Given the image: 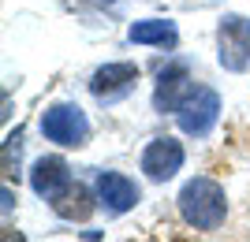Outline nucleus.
I'll use <instances>...</instances> for the list:
<instances>
[{
  "mask_svg": "<svg viewBox=\"0 0 250 242\" xmlns=\"http://www.w3.org/2000/svg\"><path fill=\"white\" fill-rule=\"evenodd\" d=\"M183 160H187V153H183V142H176V138H153V142L142 149V171H146L149 183L176 179V171L183 168Z\"/></svg>",
  "mask_w": 250,
  "mask_h": 242,
  "instance_id": "6",
  "label": "nucleus"
},
{
  "mask_svg": "<svg viewBox=\"0 0 250 242\" xmlns=\"http://www.w3.org/2000/svg\"><path fill=\"white\" fill-rule=\"evenodd\" d=\"M135 82H138V63L116 60V63H104V67L94 71V78H90V93H94L101 105H112V101H120V97L131 93Z\"/></svg>",
  "mask_w": 250,
  "mask_h": 242,
  "instance_id": "5",
  "label": "nucleus"
},
{
  "mask_svg": "<svg viewBox=\"0 0 250 242\" xmlns=\"http://www.w3.org/2000/svg\"><path fill=\"white\" fill-rule=\"evenodd\" d=\"M67 183H71V171H67V160H63V157H42V160H34L30 186H34L38 198L52 201L63 186H67Z\"/></svg>",
  "mask_w": 250,
  "mask_h": 242,
  "instance_id": "9",
  "label": "nucleus"
},
{
  "mask_svg": "<svg viewBox=\"0 0 250 242\" xmlns=\"http://www.w3.org/2000/svg\"><path fill=\"white\" fill-rule=\"evenodd\" d=\"M127 41L131 45H153V49H168L172 53L179 45V30H176V22H168V19H142V22H131Z\"/></svg>",
  "mask_w": 250,
  "mask_h": 242,
  "instance_id": "11",
  "label": "nucleus"
},
{
  "mask_svg": "<svg viewBox=\"0 0 250 242\" xmlns=\"http://www.w3.org/2000/svg\"><path fill=\"white\" fill-rule=\"evenodd\" d=\"M94 4H116V0H94Z\"/></svg>",
  "mask_w": 250,
  "mask_h": 242,
  "instance_id": "13",
  "label": "nucleus"
},
{
  "mask_svg": "<svg viewBox=\"0 0 250 242\" xmlns=\"http://www.w3.org/2000/svg\"><path fill=\"white\" fill-rule=\"evenodd\" d=\"M217 60L224 71L239 74L250 67V19L224 15L217 26Z\"/></svg>",
  "mask_w": 250,
  "mask_h": 242,
  "instance_id": "3",
  "label": "nucleus"
},
{
  "mask_svg": "<svg viewBox=\"0 0 250 242\" xmlns=\"http://www.w3.org/2000/svg\"><path fill=\"white\" fill-rule=\"evenodd\" d=\"M97 198L108 216H124L142 201V186L127 179L124 171H97Z\"/></svg>",
  "mask_w": 250,
  "mask_h": 242,
  "instance_id": "7",
  "label": "nucleus"
},
{
  "mask_svg": "<svg viewBox=\"0 0 250 242\" xmlns=\"http://www.w3.org/2000/svg\"><path fill=\"white\" fill-rule=\"evenodd\" d=\"M179 216L187 227L194 231H217L224 216H228V198H224V186L217 179H209V175H194V179L183 183L179 190Z\"/></svg>",
  "mask_w": 250,
  "mask_h": 242,
  "instance_id": "1",
  "label": "nucleus"
},
{
  "mask_svg": "<svg viewBox=\"0 0 250 242\" xmlns=\"http://www.w3.org/2000/svg\"><path fill=\"white\" fill-rule=\"evenodd\" d=\"M19 149H22V138H19V130H15V134H8V142H4V175H19Z\"/></svg>",
  "mask_w": 250,
  "mask_h": 242,
  "instance_id": "12",
  "label": "nucleus"
},
{
  "mask_svg": "<svg viewBox=\"0 0 250 242\" xmlns=\"http://www.w3.org/2000/svg\"><path fill=\"white\" fill-rule=\"evenodd\" d=\"M220 116V97L217 90H209V86H194L187 93V101L179 105L176 119H179V130L190 138H206L209 130H213V123H217Z\"/></svg>",
  "mask_w": 250,
  "mask_h": 242,
  "instance_id": "4",
  "label": "nucleus"
},
{
  "mask_svg": "<svg viewBox=\"0 0 250 242\" xmlns=\"http://www.w3.org/2000/svg\"><path fill=\"white\" fill-rule=\"evenodd\" d=\"M49 205H52V212H56L60 220H90L94 209H97L90 186H86V183H75V179L67 183V186H63Z\"/></svg>",
  "mask_w": 250,
  "mask_h": 242,
  "instance_id": "10",
  "label": "nucleus"
},
{
  "mask_svg": "<svg viewBox=\"0 0 250 242\" xmlns=\"http://www.w3.org/2000/svg\"><path fill=\"white\" fill-rule=\"evenodd\" d=\"M194 90L187 74V63H168L165 71L157 74V90H153V108L165 116V112H179V105L187 101V93Z\"/></svg>",
  "mask_w": 250,
  "mask_h": 242,
  "instance_id": "8",
  "label": "nucleus"
},
{
  "mask_svg": "<svg viewBox=\"0 0 250 242\" xmlns=\"http://www.w3.org/2000/svg\"><path fill=\"white\" fill-rule=\"evenodd\" d=\"M42 134L49 138V142H56V146H63V149H79V146L90 142V119H86V112L79 105L60 101V105L45 108Z\"/></svg>",
  "mask_w": 250,
  "mask_h": 242,
  "instance_id": "2",
  "label": "nucleus"
}]
</instances>
